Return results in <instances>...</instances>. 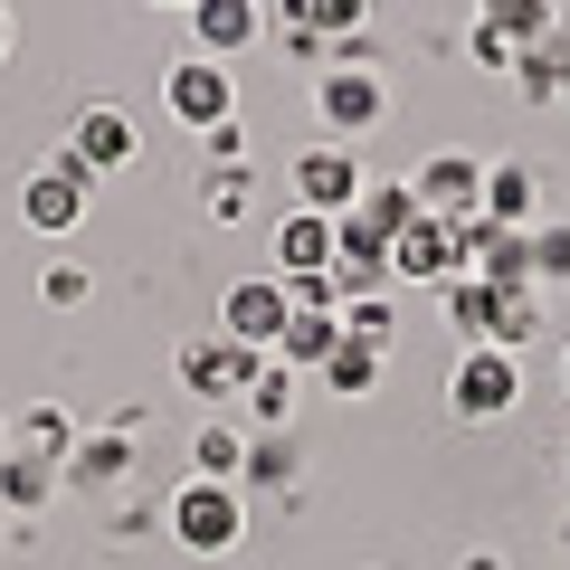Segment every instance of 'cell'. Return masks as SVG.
Here are the masks:
<instances>
[{
    "mask_svg": "<svg viewBox=\"0 0 570 570\" xmlns=\"http://www.w3.org/2000/svg\"><path fill=\"white\" fill-rule=\"evenodd\" d=\"M163 523H171V542H181V551L228 561V551L247 542V494H238V485H209V475H190V485L163 504Z\"/></svg>",
    "mask_w": 570,
    "mask_h": 570,
    "instance_id": "6da1fadb",
    "label": "cell"
},
{
    "mask_svg": "<svg viewBox=\"0 0 570 570\" xmlns=\"http://www.w3.org/2000/svg\"><path fill=\"white\" fill-rule=\"evenodd\" d=\"M67 163L86 171V181H105V171H142V124L124 115V105H77V124H67V142H58Z\"/></svg>",
    "mask_w": 570,
    "mask_h": 570,
    "instance_id": "7a4b0ae2",
    "label": "cell"
},
{
    "mask_svg": "<svg viewBox=\"0 0 570 570\" xmlns=\"http://www.w3.org/2000/svg\"><path fill=\"white\" fill-rule=\"evenodd\" d=\"M448 409H456L466 428L513 419V409H523V352H466L456 381H448Z\"/></svg>",
    "mask_w": 570,
    "mask_h": 570,
    "instance_id": "3957f363",
    "label": "cell"
},
{
    "mask_svg": "<svg viewBox=\"0 0 570 570\" xmlns=\"http://www.w3.org/2000/svg\"><path fill=\"white\" fill-rule=\"evenodd\" d=\"M257 371H266V352L228 343V333H190L181 343V390H200V409H238Z\"/></svg>",
    "mask_w": 570,
    "mask_h": 570,
    "instance_id": "277c9868",
    "label": "cell"
},
{
    "mask_svg": "<svg viewBox=\"0 0 570 570\" xmlns=\"http://www.w3.org/2000/svg\"><path fill=\"white\" fill-rule=\"evenodd\" d=\"M409 219H419V190L381 171V181H362V200H352L343 219H333V247H362V257H390Z\"/></svg>",
    "mask_w": 570,
    "mask_h": 570,
    "instance_id": "5b68a950",
    "label": "cell"
},
{
    "mask_svg": "<svg viewBox=\"0 0 570 570\" xmlns=\"http://www.w3.org/2000/svg\"><path fill=\"white\" fill-rule=\"evenodd\" d=\"M466 266H475L466 257V228L428 219V209L400 228V247H390V285H448V276H466Z\"/></svg>",
    "mask_w": 570,
    "mask_h": 570,
    "instance_id": "8992f818",
    "label": "cell"
},
{
    "mask_svg": "<svg viewBox=\"0 0 570 570\" xmlns=\"http://www.w3.org/2000/svg\"><path fill=\"white\" fill-rule=\"evenodd\" d=\"M163 105H171V124H190V134H209V124H228L238 115V77H228L219 58H171V77H163Z\"/></svg>",
    "mask_w": 570,
    "mask_h": 570,
    "instance_id": "52a82bcc",
    "label": "cell"
},
{
    "mask_svg": "<svg viewBox=\"0 0 570 570\" xmlns=\"http://www.w3.org/2000/svg\"><path fill=\"white\" fill-rule=\"evenodd\" d=\"M314 115H324V142H352V134H371L390 115V86L371 67H324L314 77Z\"/></svg>",
    "mask_w": 570,
    "mask_h": 570,
    "instance_id": "ba28073f",
    "label": "cell"
},
{
    "mask_svg": "<svg viewBox=\"0 0 570 570\" xmlns=\"http://www.w3.org/2000/svg\"><path fill=\"white\" fill-rule=\"evenodd\" d=\"M409 190H419V209L428 219H485V163L475 153H428L419 171H409Z\"/></svg>",
    "mask_w": 570,
    "mask_h": 570,
    "instance_id": "9c48e42d",
    "label": "cell"
},
{
    "mask_svg": "<svg viewBox=\"0 0 570 570\" xmlns=\"http://www.w3.org/2000/svg\"><path fill=\"white\" fill-rule=\"evenodd\" d=\"M285 314H295V305H285L276 276H238L219 295V333H228V343H247V352H266V362H276V343H285Z\"/></svg>",
    "mask_w": 570,
    "mask_h": 570,
    "instance_id": "30bf717a",
    "label": "cell"
},
{
    "mask_svg": "<svg viewBox=\"0 0 570 570\" xmlns=\"http://www.w3.org/2000/svg\"><path fill=\"white\" fill-rule=\"evenodd\" d=\"M86 190H96V181H86V171L67 163V153H48V163L20 181V219L39 228V238H67V228L86 219Z\"/></svg>",
    "mask_w": 570,
    "mask_h": 570,
    "instance_id": "8fae6325",
    "label": "cell"
},
{
    "mask_svg": "<svg viewBox=\"0 0 570 570\" xmlns=\"http://www.w3.org/2000/svg\"><path fill=\"white\" fill-rule=\"evenodd\" d=\"M371 171L352 163V142H314V153H295V209H314V219H343L352 200H362Z\"/></svg>",
    "mask_w": 570,
    "mask_h": 570,
    "instance_id": "7c38bea8",
    "label": "cell"
},
{
    "mask_svg": "<svg viewBox=\"0 0 570 570\" xmlns=\"http://www.w3.org/2000/svg\"><path fill=\"white\" fill-rule=\"evenodd\" d=\"M266 39V10L257 0H190V48H200V58H238V48H257Z\"/></svg>",
    "mask_w": 570,
    "mask_h": 570,
    "instance_id": "4fadbf2b",
    "label": "cell"
},
{
    "mask_svg": "<svg viewBox=\"0 0 570 570\" xmlns=\"http://www.w3.org/2000/svg\"><path fill=\"white\" fill-rule=\"evenodd\" d=\"M561 67H570V20H551V29H532L523 58H513V96L523 105H561Z\"/></svg>",
    "mask_w": 570,
    "mask_h": 570,
    "instance_id": "5bb4252c",
    "label": "cell"
},
{
    "mask_svg": "<svg viewBox=\"0 0 570 570\" xmlns=\"http://www.w3.org/2000/svg\"><path fill=\"white\" fill-rule=\"evenodd\" d=\"M124 475H134V438H124V428L77 438V456H67V485H77V494H115Z\"/></svg>",
    "mask_w": 570,
    "mask_h": 570,
    "instance_id": "9a60e30c",
    "label": "cell"
},
{
    "mask_svg": "<svg viewBox=\"0 0 570 570\" xmlns=\"http://www.w3.org/2000/svg\"><path fill=\"white\" fill-rule=\"evenodd\" d=\"M295 390H305V371L266 362L257 381H247V400H238V428H247V438H276V428H295Z\"/></svg>",
    "mask_w": 570,
    "mask_h": 570,
    "instance_id": "2e32d148",
    "label": "cell"
},
{
    "mask_svg": "<svg viewBox=\"0 0 570 570\" xmlns=\"http://www.w3.org/2000/svg\"><path fill=\"white\" fill-rule=\"evenodd\" d=\"M58 485H67V466H48V456H29V448L0 456V513H48Z\"/></svg>",
    "mask_w": 570,
    "mask_h": 570,
    "instance_id": "e0dca14e",
    "label": "cell"
},
{
    "mask_svg": "<svg viewBox=\"0 0 570 570\" xmlns=\"http://www.w3.org/2000/svg\"><path fill=\"white\" fill-rule=\"evenodd\" d=\"M324 266H333V219L285 209L276 219V276H324Z\"/></svg>",
    "mask_w": 570,
    "mask_h": 570,
    "instance_id": "ac0fdd59",
    "label": "cell"
},
{
    "mask_svg": "<svg viewBox=\"0 0 570 570\" xmlns=\"http://www.w3.org/2000/svg\"><path fill=\"white\" fill-rule=\"evenodd\" d=\"M485 219L494 228H532V219H542V181H532V163H485Z\"/></svg>",
    "mask_w": 570,
    "mask_h": 570,
    "instance_id": "d6986e66",
    "label": "cell"
},
{
    "mask_svg": "<svg viewBox=\"0 0 570 570\" xmlns=\"http://www.w3.org/2000/svg\"><path fill=\"white\" fill-rule=\"evenodd\" d=\"M238 466H247V428L228 419V409H209L200 438H190V475H209V485H238Z\"/></svg>",
    "mask_w": 570,
    "mask_h": 570,
    "instance_id": "ffe728a7",
    "label": "cell"
},
{
    "mask_svg": "<svg viewBox=\"0 0 570 570\" xmlns=\"http://www.w3.org/2000/svg\"><path fill=\"white\" fill-rule=\"evenodd\" d=\"M285 29H314V39H371V0H276Z\"/></svg>",
    "mask_w": 570,
    "mask_h": 570,
    "instance_id": "44dd1931",
    "label": "cell"
},
{
    "mask_svg": "<svg viewBox=\"0 0 570 570\" xmlns=\"http://www.w3.org/2000/svg\"><path fill=\"white\" fill-rule=\"evenodd\" d=\"M333 343H343V314H285V343H276V362L314 381V371L333 362Z\"/></svg>",
    "mask_w": 570,
    "mask_h": 570,
    "instance_id": "7402d4cb",
    "label": "cell"
},
{
    "mask_svg": "<svg viewBox=\"0 0 570 570\" xmlns=\"http://www.w3.org/2000/svg\"><path fill=\"white\" fill-rule=\"evenodd\" d=\"M10 448H29V456H48V466H67V456H77V419H67L58 400H29L20 428H10Z\"/></svg>",
    "mask_w": 570,
    "mask_h": 570,
    "instance_id": "603a6c76",
    "label": "cell"
},
{
    "mask_svg": "<svg viewBox=\"0 0 570 570\" xmlns=\"http://www.w3.org/2000/svg\"><path fill=\"white\" fill-rule=\"evenodd\" d=\"M314 381H324V390H343V400H371V390H381V343L343 333V343H333V362L314 371Z\"/></svg>",
    "mask_w": 570,
    "mask_h": 570,
    "instance_id": "cb8c5ba5",
    "label": "cell"
},
{
    "mask_svg": "<svg viewBox=\"0 0 570 570\" xmlns=\"http://www.w3.org/2000/svg\"><path fill=\"white\" fill-rule=\"evenodd\" d=\"M295 485V438H247V466H238V494H285Z\"/></svg>",
    "mask_w": 570,
    "mask_h": 570,
    "instance_id": "d4e9b609",
    "label": "cell"
},
{
    "mask_svg": "<svg viewBox=\"0 0 570 570\" xmlns=\"http://www.w3.org/2000/svg\"><path fill=\"white\" fill-rule=\"evenodd\" d=\"M561 295L570 285V219H532V295Z\"/></svg>",
    "mask_w": 570,
    "mask_h": 570,
    "instance_id": "484cf974",
    "label": "cell"
},
{
    "mask_svg": "<svg viewBox=\"0 0 570 570\" xmlns=\"http://www.w3.org/2000/svg\"><path fill=\"white\" fill-rule=\"evenodd\" d=\"M466 58H475V67H494V77H513V58H523V39H513L504 20H475V29H466Z\"/></svg>",
    "mask_w": 570,
    "mask_h": 570,
    "instance_id": "4316f807",
    "label": "cell"
},
{
    "mask_svg": "<svg viewBox=\"0 0 570 570\" xmlns=\"http://www.w3.org/2000/svg\"><path fill=\"white\" fill-rule=\"evenodd\" d=\"M343 333H362V343L390 352V333H400V305L390 295H362V305H343Z\"/></svg>",
    "mask_w": 570,
    "mask_h": 570,
    "instance_id": "83f0119b",
    "label": "cell"
},
{
    "mask_svg": "<svg viewBox=\"0 0 570 570\" xmlns=\"http://www.w3.org/2000/svg\"><path fill=\"white\" fill-rule=\"evenodd\" d=\"M96 295V276H86L77 257H48V276H39V305H86Z\"/></svg>",
    "mask_w": 570,
    "mask_h": 570,
    "instance_id": "f1b7e54d",
    "label": "cell"
},
{
    "mask_svg": "<svg viewBox=\"0 0 570 570\" xmlns=\"http://www.w3.org/2000/svg\"><path fill=\"white\" fill-rule=\"evenodd\" d=\"M475 20H504L513 39H532V29H551V0H475Z\"/></svg>",
    "mask_w": 570,
    "mask_h": 570,
    "instance_id": "f546056e",
    "label": "cell"
},
{
    "mask_svg": "<svg viewBox=\"0 0 570 570\" xmlns=\"http://www.w3.org/2000/svg\"><path fill=\"white\" fill-rule=\"evenodd\" d=\"M200 153H209L219 171H247V163H238V153H247V124H238V115H228V124H209V134H200Z\"/></svg>",
    "mask_w": 570,
    "mask_h": 570,
    "instance_id": "4dcf8cb0",
    "label": "cell"
},
{
    "mask_svg": "<svg viewBox=\"0 0 570 570\" xmlns=\"http://www.w3.org/2000/svg\"><path fill=\"white\" fill-rule=\"evenodd\" d=\"M276 48H285L295 67H314V77L333 67V39H314V29H285V20H276Z\"/></svg>",
    "mask_w": 570,
    "mask_h": 570,
    "instance_id": "1f68e13d",
    "label": "cell"
},
{
    "mask_svg": "<svg viewBox=\"0 0 570 570\" xmlns=\"http://www.w3.org/2000/svg\"><path fill=\"white\" fill-rule=\"evenodd\" d=\"M200 200H209V219H238V209H247V171H219Z\"/></svg>",
    "mask_w": 570,
    "mask_h": 570,
    "instance_id": "d6a6232c",
    "label": "cell"
},
{
    "mask_svg": "<svg viewBox=\"0 0 570 570\" xmlns=\"http://www.w3.org/2000/svg\"><path fill=\"white\" fill-rule=\"evenodd\" d=\"M0 58H10V0H0Z\"/></svg>",
    "mask_w": 570,
    "mask_h": 570,
    "instance_id": "836d02e7",
    "label": "cell"
},
{
    "mask_svg": "<svg viewBox=\"0 0 570 570\" xmlns=\"http://www.w3.org/2000/svg\"><path fill=\"white\" fill-rule=\"evenodd\" d=\"M561 400H570V343H561Z\"/></svg>",
    "mask_w": 570,
    "mask_h": 570,
    "instance_id": "e575fe53",
    "label": "cell"
},
{
    "mask_svg": "<svg viewBox=\"0 0 570 570\" xmlns=\"http://www.w3.org/2000/svg\"><path fill=\"white\" fill-rule=\"evenodd\" d=\"M561 570H570V523H561Z\"/></svg>",
    "mask_w": 570,
    "mask_h": 570,
    "instance_id": "d590c367",
    "label": "cell"
},
{
    "mask_svg": "<svg viewBox=\"0 0 570 570\" xmlns=\"http://www.w3.org/2000/svg\"><path fill=\"white\" fill-rule=\"evenodd\" d=\"M0 456H10V419H0Z\"/></svg>",
    "mask_w": 570,
    "mask_h": 570,
    "instance_id": "8d00e7d4",
    "label": "cell"
},
{
    "mask_svg": "<svg viewBox=\"0 0 570 570\" xmlns=\"http://www.w3.org/2000/svg\"><path fill=\"white\" fill-rule=\"evenodd\" d=\"M153 10H190V0H153Z\"/></svg>",
    "mask_w": 570,
    "mask_h": 570,
    "instance_id": "74e56055",
    "label": "cell"
},
{
    "mask_svg": "<svg viewBox=\"0 0 570 570\" xmlns=\"http://www.w3.org/2000/svg\"><path fill=\"white\" fill-rule=\"evenodd\" d=\"M561 105H570V67H561Z\"/></svg>",
    "mask_w": 570,
    "mask_h": 570,
    "instance_id": "f35d334b",
    "label": "cell"
}]
</instances>
